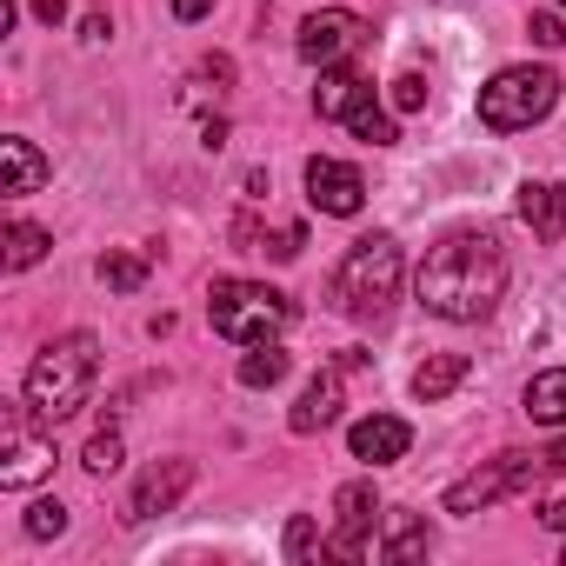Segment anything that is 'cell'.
Instances as JSON below:
<instances>
[{
	"label": "cell",
	"mask_w": 566,
	"mask_h": 566,
	"mask_svg": "<svg viewBox=\"0 0 566 566\" xmlns=\"http://www.w3.org/2000/svg\"><path fill=\"white\" fill-rule=\"evenodd\" d=\"M394 107H400V114H420V107H427V81H420V74H400V81H394Z\"/></svg>",
	"instance_id": "cell-27"
},
{
	"label": "cell",
	"mask_w": 566,
	"mask_h": 566,
	"mask_svg": "<svg viewBox=\"0 0 566 566\" xmlns=\"http://www.w3.org/2000/svg\"><path fill=\"white\" fill-rule=\"evenodd\" d=\"M546 467H553V473H566V440H559V447L546 453Z\"/></svg>",
	"instance_id": "cell-33"
},
{
	"label": "cell",
	"mask_w": 566,
	"mask_h": 566,
	"mask_svg": "<svg viewBox=\"0 0 566 566\" xmlns=\"http://www.w3.org/2000/svg\"><path fill=\"white\" fill-rule=\"evenodd\" d=\"M187 486H193V460H160V467H147V473H140V486H134V500H127V520L174 513Z\"/></svg>",
	"instance_id": "cell-12"
},
{
	"label": "cell",
	"mask_w": 566,
	"mask_h": 566,
	"mask_svg": "<svg viewBox=\"0 0 566 566\" xmlns=\"http://www.w3.org/2000/svg\"><path fill=\"white\" fill-rule=\"evenodd\" d=\"M347 127H354V140H367V147H394L400 134H394V120H387V107L374 101V87L347 107Z\"/></svg>",
	"instance_id": "cell-20"
},
{
	"label": "cell",
	"mask_w": 566,
	"mask_h": 566,
	"mask_svg": "<svg viewBox=\"0 0 566 566\" xmlns=\"http://www.w3.org/2000/svg\"><path fill=\"white\" fill-rule=\"evenodd\" d=\"M0 160H8V193H14V200L48 180V160L34 154V140H0Z\"/></svg>",
	"instance_id": "cell-19"
},
{
	"label": "cell",
	"mask_w": 566,
	"mask_h": 566,
	"mask_svg": "<svg viewBox=\"0 0 566 566\" xmlns=\"http://www.w3.org/2000/svg\"><path fill=\"white\" fill-rule=\"evenodd\" d=\"M101 280H107L114 294H134L140 280H147V260H140V253H107V260H101Z\"/></svg>",
	"instance_id": "cell-24"
},
{
	"label": "cell",
	"mask_w": 566,
	"mask_h": 566,
	"mask_svg": "<svg viewBox=\"0 0 566 566\" xmlns=\"http://www.w3.org/2000/svg\"><path fill=\"white\" fill-rule=\"evenodd\" d=\"M427 553V520H394V533L380 539V559H413Z\"/></svg>",
	"instance_id": "cell-23"
},
{
	"label": "cell",
	"mask_w": 566,
	"mask_h": 566,
	"mask_svg": "<svg viewBox=\"0 0 566 566\" xmlns=\"http://www.w3.org/2000/svg\"><path fill=\"white\" fill-rule=\"evenodd\" d=\"M314 553V520H294L287 526V559H307Z\"/></svg>",
	"instance_id": "cell-29"
},
{
	"label": "cell",
	"mask_w": 566,
	"mask_h": 566,
	"mask_svg": "<svg viewBox=\"0 0 566 566\" xmlns=\"http://www.w3.org/2000/svg\"><path fill=\"white\" fill-rule=\"evenodd\" d=\"M559 559H566V553H559Z\"/></svg>",
	"instance_id": "cell-35"
},
{
	"label": "cell",
	"mask_w": 566,
	"mask_h": 566,
	"mask_svg": "<svg viewBox=\"0 0 566 566\" xmlns=\"http://www.w3.org/2000/svg\"><path fill=\"white\" fill-rule=\"evenodd\" d=\"M334 301H340V314H354V321H380V314L400 301V247H394V233L354 240V253H347L340 273H334Z\"/></svg>",
	"instance_id": "cell-3"
},
{
	"label": "cell",
	"mask_w": 566,
	"mask_h": 566,
	"mask_svg": "<svg viewBox=\"0 0 566 566\" xmlns=\"http://www.w3.org/2000/svg\"><path fill=\"white\" fill-rule=\"evenodd\" d=\"M207 8H213V0H174V14H180V21H200Z\"/></svg>",
	"instance_id": "cell-31"
},
{
	"label": "cell",
	"mask_w": 566,
	"mask_h": 566,
	"mask_svg": "<svg viewBox=\"0 0 566 566\" xmlns=\"http://www.w3.org/2000/svg\"><path fill=\"white\" fill-rule=\"evenodd\" d=\"M28 533H34V539L67 533V506H61V500H34V506H28Z\"/></svg>",
	"instance_id": "cell-26"
},
{
	"label": "cell",
	"mask_w": 566,
	"mask_h": 566,
	"mask_svg": "<svg viewBox=\"0 0 566 566\" xmlns=\"http://www.w3.org/2000/svg\"><path fill=\"white\" fill-rule=\"evenodd\" d=\"M81 467H87V473H114V467H120V433H114V427H107V433H94V440H87V453H81Z\"/></svg>",
	"instance_id": "cell-25"
},
{
	"label": "cell",
	"mask_w": 566,
	"mask_h": 566,
	"mask_svg": "<svg viewBox=\"0 0 566 566\" xmlns=\"http://www.w3.org/2000/svg\"><path fill=\"white\" fill-rule=\"evenodd\" d=\"M553 8H566V0H553Z\"/></svg>",
	"instance_id": "cell-34"
},
{
	"label": "cell",
	"mask_w": 566,
	"mask_h": 566,
	"mask_svg": "<svg viewBox=\"0 0 566 566\" xmlns=\"http://www.w3.org/2000/svg\"><path fill=\"white\" fill-rule=\"evenodd\" d=\"M207 321H213V334H227L240 347H260V340H273L280 327L294 321V301L280 287H260V280H213Z\"/></svg>",
	"instance_id": "cell-4"
},
{
	"label": "cell",
	"mask_w": 566,
	"mask_h": 566,
	"mask_svg": "<svg viewBox=\"0 0 566 566\" xmlns=\"http://www.w3.org/2000/svg\"><path fill=\"white\" fill-rule=\"evenodd\" d=\"M347 367L334 360V367H321L314 380H307V394L294 400V413H287V427L294 433H321V427H334L340 420V407H347V380H340Z\"/></svg>",
	"instance_id": "cell-11"
},
{
	"label": "cell",
	"mask_w": 566,
	"mask_h": 566,
	"mask_svg": "<svg viewBox=\"0 0 566 566\" xmlns=\"http://www.w3.org/2000/svg\"><path fill=\"white\" fill-rule=\"evenodd\" d=\"M287 367H294L287 354H280L273 340H260V347L240 360V387H280V380H287Z\"/></svg>",
	"instance_id": "cell-21"
},
{
	"label": "cell",
	"mask_w": 566,
	"mask_h": 566,
	"mask_svg": "<svg viewBox=\"0 0 566 566\" xmlns=\"http://www.w3.org/2000/svg\"><path fill=\"white\" fill-rule=\"evenodd\" d=\"M526 34H533L539 48H566V21H559V14H533V21H526Z\"/></svg>",
	"instance_id": "cell-28"
},
{
	"label": "cell",
	"mask_w": 566,
	"mask_h": 566,
	"mask_svg": "<svg viewBox=\"0 0 566 566\" xmlns=\"http://www.w3.org/2000/svg\"><path fill=\"white\" fill-rule=\"evenodd\" d=\"M526 420H539V427H566V367L526 380Z\"/></svg>",
	"instance_id": "cell-17"
},
{
	"label": "cell",
	"mask_w": 566,
	"mask_h": 566,
	"mask_svg": "<svg viewBox=\"0 0 566 566\" xmlns=\"http://www.w3.org/2000/svg\"><path fill=\"white\" fill-rule=\"evenodd\" d=\"M367 94V81L354 67H321V87H314V114L321 120H347V107Z\"/></svg>",
	"instance_id": "cell-16"
},
{
	"label": "cell",
	"mask_w": 566,
	"mask_h": 566,
	"mask_svg": "<svg viewBox=\"0 0 566 566\" xmlns=\"http://www.w3.org/2000/svg\"><path fill=\"white\" fill-rule=\"evenodd\" d=\"M539 520H546V526H553V533H566V500H559V506H546V513H539Z\"/></svg>",
	"instance_id": "cell-32"
},
{
	"label": "cell",
	"mask_w": 566,
	"mask_h": 566,
	"mask_svg": "<svg viewBox=\"0 0 566 566\" xmlns=\"http://www.w3.org/2000/svg\"><path fill=\"white\" fill-rule=\"evenodd\" d=\"M520 220H526L539 240H559V233H566V187L526 180V187H520Z\"/></svg>",
	"instance_id": "cell-14"
},
{
	"label": "cell",
	"mask_w": 566,
	"mask_h": 566,
	"mask_svg": "<svg viewBox=\"0 0 566 566\" xmlns=\"http://www.w3.org/2000/svg\"><path fill=\"white\" fill-rule=\"evenodd\" d=\"M334 513H340V526H334L327 553H334V559H360V553H367V533H374V520H380V493H374V480L340 486V493H334Z\"/></svg>",
	"instance_id": "cell-10"
},
{
	"label": "cell",
	"mask_w": 566,
	"mask_h": 566,
	"mask_svg": "<svg viewBox=\"0 0 566 566\" xmlns=\"http://www.w3.org/2000/svg\"><path fill=\"white\" fill-rule=\"evenodd\" d=\"M48 253V227H34V220H14L8 227V266L21 273V266H34Z\"/></svg>",
	"instance_id": "cell-22"
},
{
	"label": "cell",
	"mask_w": 566,
	"mask_h": 566,
	"mask_svg": "<svg viewBox=\"0 0 566 566\" xmlns=\"http://www.w3.org/2000/svg\"><path fill=\"white\" fill-rule=\"evenodd\" d=\"M307 200H314L321 213H334V220H354V213L367 207V180H360V167L314 154V160H307Z\"/></svg>",
	"instance_id": "cell-9"
},
{
	"label": "cell",
	"mask_w": 566,
	"mask_h": 566,
	"mask_svg": "<svg viewBox=\"0 0 566 566\" xmlns=\"http://www.w3.org/2000/svg\"><path fill=\"white\" fill-rule=\"evenodd\" d=\"M0 447H8V460H0V486H34L54 467V440H41L21 420V407H8V420H0Z\"/></svg>",
	"instance_id": "cell-8"
},
{
	"label": "cell",
	"mask_w": 566,
	"mask_h": 566,
	"mask_svg": "<svg viewBox=\"0 0 566 566\" xmlns=\"http://www.w3.org/2000/svg\"><path fill=\"white\" fill-rule=\"evenodd\" d=\"M34 14H41L48 28H61V21H67V0H34Z\"/></svg>",
	"instance_id": "cell-30"
},
{
	"label": "cell",
	"mask_w": 566,
	"mask_h": 566,
	"mask_svg": "<svg viewBox=\"0 0 566 566\" xmlns=\"http://www.w3.org/2000/svg\"><path fill=\"white\" fill-rule=\"evenodd\" d=\"M559 107V74L553 67H506L480 87V120L493 134H520Z\"/></svg>",
	"instance_id": "cell-5"
},
{
	"label": "cell",
	"mask_w": 566,
	"mask_h": 566,
	"mask_svg": "<svg viewBox=\"0 0 566 566\" xmlns=\"http://www.w3.org/2000/svg\"><path fill=\"white\" fill-rule=\"evenodd\" d=\"M94 374H101V340L94 334H61L34 367H28V413L41 427H61L87 407L94 394Z\"/></svg>",
	"instance_id": "cell-2"
},
{
	"label": "cell",
	"mask_w": 566,
	"mask_h": 566,
	"mask_svg": "<svg viewBox=\"0 0 566 566\" xmlns=\"http://www.w3.org/2000/svg\"><path fill=\"white\" fill-rule=\"evenodd\" d=\"M233 247H240V253H266V260H301L307 227H301V220H287V227H253V220H233Z\"/></svg>",
	"instance_id": "cell-15"
},
{
	"label": "cell",
	"mask_w": 566,
	"mask_h": 566,
	"mask_svg": "<svg viewBox=\"0 0 566 566\" xmlns=\"http://www.w3.org/2000/svg\"><path fill=\"white\" fill-rule=\"evenodd\" d=\"M367 21L360 14H347V8H321V14H307L301 21V61H314V67H340L347 54H360L367 48Z\"/></svg>",
	"instance_id": "cell-7"
},
{
	"label": "cell",
	"mask_w": 566,
	"mask_h": 566,
	"mask_svg": "<svg viewBox=\"0 0 566 566\" xmlns=\"http://www.w3.org/2000/svg\"><path fill=\"white\" fill-rule=\"evenodd\" d=\"M460 380H467V354H433V360H420V374H413V394L433 407V400H447Z\"/></svg>",
	"instance_id": "cell-18"
},
{
	"label": "cell",
	"mask_w": 566,
	"mask_h": 566,
	"mask_svg": "<svg viewBox=\"0 0 566 566\" xmlns=\"http://www.w3.org/2000/svg\"><path fill=\"white\" fill-rule=\"evenodd\" d=\"M539 480V460L533 453H500V460H486V467H473L467 480H453L447 486V513H486L493 500H506V493H526Z\"/></svg>",
	"instance_id": "cell-6"
},
{
	"label": "cell",
	"mask_w": 566,
	"mask_h": 566,
	"mask_svg": "<svg viewBox=\"0 0 566 566\" xmlns=\"http://www.w3.org/2000/svg\"><path fill=\"white\" fill-rule=\"evenodd\" d=\"M347 447H354V460H367V467H394V460H407L413 427H407V420H394V413H367V420H354Z\"/></svg>",
	"instance_id": "cell-13"
},
{
	"label": "cell",
	"mask_w": 566,
	"mask_h": 566,
	"mask_svg": "<svg viewBox=\"0 0 566 566\" xmlns=\"http://www.w3.org/2000/svg\"><path fill=\"white\" fill-rule=\"evenodd\" d=\"M413 294L427 314L440 321H486L506 294V247L493 233H447L427 260H420V280H413Z\"/></svg>",
	"instance_id": "cell-1"
}]
</instances>
